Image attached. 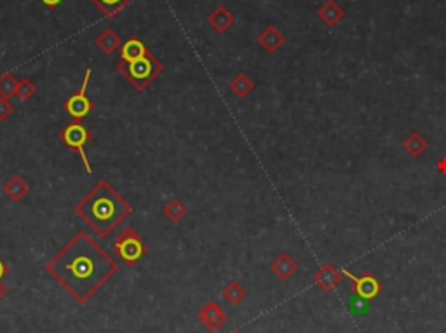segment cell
<instances>
[{"instance_id":"cell-1","label":"cell","mask_w":446,"mask_h":333,"mask_svg":"<svg viewBox=\"0 0 446 333\" xmlns=\"http://www.w3.org/2000/svg\"><path fill=\"white\" fill-rule=\"evenodd\" d=\"M46 273L72 299L87 303L119 273V264L86 231H79L47 262Z\"/></svg>"},{"instance_id":"cell-2","label":"cell","mask_w":446,"mask_h":333,"mask_svg":"<svg viewBox=\"0 0 446 333\" xmlns=\"http://www.w3.org/2000/svg\"><path fill=\"white\" fill-rule=\"evenodd\" d=\"M75 215L99 238H108L132 213V206L105 180H99L73 208Z\"/></svg>"},{"instance_id":"cell-3","label":"cell","mask_w":446,"mask_h":333,"mask_svg":"<svg viewBox=\"0 0 446 333\" xmlns=\"http://www.w3.org/2000/svg\"><path fill=\"white\" fill-rule=\"evenodd\" d=\"M115 69L128 80V84H131L132 89L145 91V89L164 72V65L163 61L157 60V56H154V54L148 51L140 60L129 61V63L119 61Z\"/></svg>"},{"instance_id":"cell-4","label":"cell","mask_w":446,"mask_h":333,"mask_svg":"<svg viewBox=\"0 0 446 333\" xmlns=\"http://www.w3.org/2000/svg\"><path fill=\"white\" fill-rule=\"evenodd\" d=\"M147 251L148 246L132 227H126L124 231L119 232L114 241V253L128 267H134L137 264H140Z\"/></svg>"},{"instance_id":"cell-5","label":"cell","mask_w":446,"mask_h":333,"mask_svg":"<svg viewBox=\"0 0 446 333\" xmlns=\"http://www.w3.org/2000/svg\"><path fill=\"white\" fill-rule=\"evenodd\" d=\"M91 140H93V133L89 131V129H87L80 121L70 122L69 126H64V128L60 131V141L80 155V159H82V164L84 168H86L87 174L93 173L91 163H89L86 154V145Z\"/></svg>"},{"instance_id":"cell-6","label":"cell","mask_w":446,"mask_h":333,"mask_svg":"<svg viewBox=\"0 0 446 333\" xmlns=\"http://www.w3.org/2000/svg\"><path fill=\"white\" fill-rule=\"evenodd\" d=\"M91 76H93V70L86 69L82 86H80L79 91L73 93L72 96H69V98L63 102L64 112H67L73 121H82V119H86L87 115L91 114L93 110H95V102L87 96V84H89Z\"/></svg>"},{"instance_id":"cell-7","label":"cell","mask_w":446,"mask_h":333,"mask_svg":"<svg viewBox=\"0 0 446 333\" xmlns=\"http://www.w3.org/2000/svg\"><path fill=\"white\" fill-rule=\"evenodd\" d=\"M342 274L352 281V293H354L355 297H360V299L371 302V300L377 299L380 293H384V284L380 283V279H378L371 271H366V273H363L361 276H354L351 271L342 269Z\"/></svg>"},{"instance_id":"cell-8","label":"cell","mask_w":446,"mask_h":333,"mask_svg":"<svg viewBox=\"0 0 446 333\" xmlns=\"http://www.w3.org/2000/svg\"><path fill=\"white\" fill-rule=\"evenodd\" d=\"M227 314H225L222 307L216 302H213V300L206 302L199 312V323L204 326L208 332H220L223 326L227 325Z\"/></svg>"},{"instance_id":"cell-9","label":"cell","mask_w":446,"mask_h":333,"mask_svg":"<svg viewBox=\"0 0 446 333\" xmlns=\"http://www.w3.org/2000/svg\"><path fill=\"white\" fill-rule=\"evenodd\" d=\"M342 279H344V274L333 264H325L321 269L314 274V283L326 293H331L335 288L340 286Z\"/></svg>"},{"instance_id":"cell-10","label":"cell","mask_w":446,"mask_h":333,"mask_svg":"<svg viewBox=\"0 0 446 333\" xmlns=\"http://www.w3.org/2000/svg\"><path fill=\"white\" fill-rule=\"evenodd\" d=\"M257 42L260 44V47L265 51V53L276 54L277 51L284 46L286 35H284L277 27L270 25V27H267L260 35H258Z\"/></svg>"},{"instance_id":"cell-11","label":"cell","mask_w":446,"mask_h":333,"mask_svg":"<svg viewBox=\"0 0 446 333\" xmlns=\"http://www.w3.org/2000/svg\"><path fill=\"white\" fill-rule=\"evenodd\" d=\"M208 23L216 34L223 35L227 34L235 23V16L232 14V11H228L225 5H218L211 14H208Z\"/></svg>"},{"instance_id":"cell-12","label":"cell","mask_w":446,"mask_h":333,"mask_svg":"<svg viewBox=\"0 0 446 333\" xmlns=\"http://www.w3.org/2000/svg\"><path fill=\"white\" fill-rule=\"evenodd\" d=\"M270 271L274 276L279 277L281 281H290L298 271V262L290 253H281L276 260L270 264Z\"/></svg>"},{"instance_id":"cell-13","label":"cell","mask_w":446,"mask_h":333,"mask_svg":"<svg viewBox=\"0 0 446 333\" xmlns=\"http://www.w3.org/2000/svg\"><path fill=\"white\" fill-rule=\"evenodd\" d=\"M318 18L328 28H335L345 18V11L337 0H326L325 4L318 9Z\"/></svg>"},{"instance_id":"cell-14","label":"cell","mask_w":446,"mask_h":333,"mask_svg":"<svg viewBox=\"0 0 446 333\" xmlns=\"http://www.w3.org/2000/svg\"><path fill=\"white\" fill-rule=\"evenodd\" d=\"M148 51L150 49H148L147 44H145L141 38L129 37L128 41L122 42L121 49H119V54H121V61L129 63V61H134V60H140V58H143Z\"/></svg>"},{"instance_id":"cell-15","label":"cell","mask_w":446,"mask_h":333,"mask_svg":"<svg viewBox=\"0 0 446 333\" xmlns=\"http://www.w3.org/2000/svg\"><path fill=\"white\" fill-rule=\"evenodd\" d=\"M2 190H4V196L8 197V199H11L12 203H19L23 197L28 196L30 187H28L27 180L14 174V176H11V179L4 183V189Z\"/></svg>"},{"instance_id":"cell-16","label":"cell","mask_w":446,"mask_h":333,"mask_svg":"<svg viewBox=\"0 0 446 333\" xmlns=\"http://www.w3.org/2000/svg\"><path fill=\"white\" fill-rule=\"evenodd\" d=\"M95 44L98 46V49L105 54H114L115 51L121 49L122 41L112 28H105L98 37L95 38Z\"/></svg>"},{"instance_id":"cell-17","label":"cell","mask_w":446,"mask_h":333,"mask_svg":"<svg viewBox=\"0 0 446 333\" xmlns=\"http://www.w3.org/2000/svg\"><path fill=\"white\" fill-rule=\"evenodd\" d=\"M403 148H405V152L410 155V157H419V155H422L423 152L429 148V141L423 138V135L413 131L405 138V141H403Z\"/></svg>"},{"instance_id":"cell-18","label":"cell","mask_w":446,"mask_h":333,"mask_svg":"<svg viewBox=\"0 0 446 333\" xmlns=\"http://www.w3.org/2000/svg\"><path fill=\"white\" fill-rule=\"evenodd\" d=\"M248 292L246 288L242 286L239 281H231L228 284H225V288L222 290L223 300L228 303V306H239L242 300L246 299Z\"/></svg>"},{"instance_id":"cell-19","label":"cell","mask_w":446,"mask_h":333,"mask_svg":"<svg viewBox=\"0 0 446 333\" xmlns=\"http://www.w3.org/2000/svg\"><path fill=\"white\" fill-rule=\"evenodd\" d=\"M255 89V82L246 76V73H235L234 79L231 80V91L237 98H246Z\"/></svg>"},{"instance_id":"cell-20","label":"cell","mask_w":446,"mask_h":333,"mask_svg":"<svg viewBox=\"0 0 446 333\" xmlns=\"http://www.w3.org/2000/svg\"><path fill=\"white\" fill-rule=\"evenodd\" d=\"M89 2H91L93 5H96L106 18L112 19L115 18V14H117L121 9H124L126 5L131 4L132 0H89Z\"/></svg>"},{"instance_id":"cell-21","label":"cell","mask_w":446,"mask_h":333,"mask_svg":"<svg viewBox=\"0 0 446 333\" xmlns=\"http://www.w3.org/2000/svg\"><path fill=\"white\" fill-rule=\"evenodd\" d=\"M163 215L169 220L171 224H180L187 216V206L180 199H171L163 208Z\"/></svg>"},{"instance_id":"cell-22","label":"cell","mask_w":446,"mask_h":333,"mask_svg":"<svg viewBox=\"0 0 446 333\" xmlns=\"http://www.w3.org/2000/svg\"><path fill=\"white\" fill-rule=\"evenodd\" d=\"M16 89H18V79H16L11 72L2 73V76H0V96H2V98L16 96Z\"/></svg>"},{"instance_id":"cell-23","label":"cell","mask_w":446,"mask_h":333,"mask_svg":"<svg viewBox=\"0 0 446 333\" xmlns=\"http://www.w3.org/2000/svg\"><path fill=\"white\" fill-rule=\"evenodd\" d=\"M37 93V86L32 82L28 77H23L21 80H18V89H16V98H19L21 102H28L30 98H34Z\"/></svg>"},{"instance_id":"cell-24","label":"cell","mask_w":446,"mask_h":333,"mask_svg":"<svg viewBox=\"0 0 446 333\" xmlns=\"http://www.w3.org/2000/svg\"><path fill=\"white\" fill-rule=\"evenodd\" d=\"M12 114H14L12 103L9 102V98H2V96H0V122L8 121Z\"/></svg>"},{"instance_id":"cell-25","label":"cell","mask_w":446,"mask_h":333,"mask_svg":"<svg viewBox=\"0 0 446 333\" xmlns=\"http://www.w3.org/2000/svg\"><path fill=\"white\" fill-rule=\"evenodd\" d=\"M349 306H351V310H354V312H357V314H364V312H368L370 302L354 295V297H352V300H351V303H349Z\"/></svg>"},{"instance_id":"cell-26","label":"cell","mask_w":446,"mask_h":333,"mask_svg":"<svg viewBox=\"0 0 446 333\" xmlns=\"http://www.w3.org/2000/svg\"><path fill=\"white\" fill-rule=\"evenodd\" d=\"M40 2H42V5H44V8L56 9L58 5H60L61 2H63V0H40Z\"/></svg>"},{"instance_id":"cell-27","label":"cell","mask_w":446,"mask_h":333,"mask_svg":"<svg viewBox=\"0 0 446 333\" xmlns=\"http://www.w3.org/2000/svg\"><path fill=\"white\" fill-rule=\"evenodd\" d=\"M436 170H438L443 176H446V155L438 161V164H436Z\"/></svg>"},{"instance_id":"cell-28","label":"cell","mask_w":446,"mask_h":333,"mask_svg":"<svg viewBox=\"0 0 446 333\" xmlns=\"http://www.w3.org/2000/svg\"><path fill=\"white\" fill-rule=\"evenodd\" d=\"M8 273H9L8 265H5V262L2 260V258H0V281L4 279L5 276H8Z\"/></svg>"},{"instance_id":"cell-29","label":"cell","mask_w":446,"mask_h":333,"mask_svg":"<svg viewBox=\"0 0 446 333\" xmlns=\"http://www.w3.org/2000/svg\"><path fill=\"white\" fill-rule=\"evenodd\" d=\"M5 295H8V286H5V284L0 281V300L4 299Z\"/></svg>"},{"instance_id":"cell-30","label":"cell","mask_w":446,"mask_h":333,"mask_svg":"<svg viewBox=\"0 0 446 333\" xmlns=\"http://www.w3.org/2000/svg\"><path fill=\"white\" fill-rule=\"evenodd\" d=\"M232 333H242V332H239V330H235V332H232Z\"/></svg>"}]
</instances>
